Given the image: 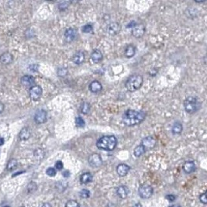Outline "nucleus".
Here are the masks:
<instances>
[{
	"mask_svg": "<svg viewBox=\"0 0 207 207\" xmlns=\"http://www.w3.org/2000/svg\"><path fill=\"white\" fill-rule=\"evenodd\" d=\"M146 114L142 111H137L133 109H128L123 116V121L124 124L128 127H133L140 124L144 120Z\"/></svg>",
	"mask_w": 207,
	"mask_h": 207,
	"instance_id": "nucleus-1",
	"label": "nucleus"
},
{
	"mask_svg": "<svg viewBox=\"0 0 207 207\" xmlns=\"http://www.w3.org/2000/svg\"><path fill=\"white\" fill-rule=\"evenodd\" d=\"M117 144V139L114 136H104L99 138L96 143V147L100 150L112 151Z\"/></svg>",
	"mask_w": 207,
	"mask_h": 207,
	"instance_id": "nucleus-2",
	"label": "nucleus"
},
{
	"mask_svg": "<svg viewBox=\"0 0 207 207\" xmlns=\"http://www.w3.org/2000/svg\"><path fill=\"white\" fill-rule=\"evenodd\" d=\"M143 77L140 75H133L130 77L126 82L125 86L129 92H135L138 90L143 85Z\"/></svg>",
	"mask_w": 207,
	"mask_h": 207,
	"instance_id": "nucleus-3",
	"label": "nucleus"
},
{
	"mask_svg": "<svg viewBox=\"0 0 207 207\" xmlns=\"http://www.w3.org/2000/svg\"><path fill=\"white\" fill-rule=\"evenodd\" d=\"M184 108L188 113H195L199 108V103L195 97H187L184 101Z\"/></svg>",
	"mask_w": 207,
	"mask_h": 207,
	"instance_id": "nucleus-4",
	"label": "nucleus"
},
{
	"mask_svg": "<svg viewBox=\"0 0 207 207\" xmlns=\"http://www.w3.org/2000/svg\"><path fill=\"white\" fill-rule=\"evenodd\" d=\"M138 194L142 199H149L153 194V188L148 185H143L138 189Z\"/></svg>",
	"mask_w": 207,
	"mask_h": 207,
	"instance_id": "nucleus-5",
	"label": "nucleus"
},
{
	"mask_svg": "<svg viewBox=\"0 0 207 207\" xmlns=\"http://www.w3.org/2000/svg\"><path fill=\"white\" fill-rule=\"evenodd\" d=\"M42 92H43V90H42V88L41 86H39V85H33V87H31L30 88V98L33 101L39 100L40 98L42 96Z\"/></svg>",
	"mask_w": 207,
	"mask_h": 207,
	"instance_id": "nucleus-6",
	"label": "nucleus"
},
{
	"mask_svg": "<svg viewBox=\"0 0 207 207\" xmlns=\"http://www.w3.org/2000/svg\"><path fill=\"white\" fill-rule=\"evenodd\" d=\"M88 164H90V166H92V168H98L103 164V160L99 154L95 153L89 156Z\"/></svg>",
	"mask_w": 207,
	"mask_h": 207,
	"instance_id": "nucleus-7",
	"label": "nucleus"
},
{
	"mask_svg": "<svg viewBox=\"0 0 207 207\" xmlns=\"http://www.w3.org/2000/svg\"><path fill=\"white\" fill-rule=\"evenodd\" d=\"M47 114L44 109H40L35 113L34 116V121L35 123L37 124H42V123H45L47 121Z\"/></svg>",
	"mask_w": 207,
	"mask_h": 207,
	"instance_id": "nucleus-8",
	"label": "nucleus"
},
{
	"mask_svg": "<svg viewBox=\"0 0 207 207\" xmlns=\"http://www.w3.org/2000/svg\"><path fill=\"white\" fill-rule=\"evenodd\" d=\"M156 140L154 139L151 136H148L146 137L144 139L142 140L141 145L144 147L145 149H153L156 146Z\"/></svg>",
	"mask_w": 207,
	"mask_h": 207,
	"instance_id": "nucleus-9",
	"label": "nucleus"
},
{
	"mask_svg": "<svg viewBox=\"0 0 207 207\" xmlns=\"http://www.w3.org/2000/svg\"><path fill=\"white\" fill-rule=\"evenodd\" d=\"M21 85L23 87L30 88L33 87L35 84V79L33 76L31 75H24L20 79Z\"/></svg>",
	"mask_w": 207,
	"mask_h": 207,
	"instance_id": "nucleus-10",
	"label": "nucleus"
},
{
	"mask_svg": "<svg viewBox=\"0 0 207 207\" xmlns=\"http://www.w3.org/2000/svg\"><path fill=\"white\" fill-rule=\"evenodd\" d=\"M144 33H145V27L141 23L140 24H136L133 27V31H132V34H133V37L140 38L144 34Z\"/></svg>",
	"mask_w": 207,
	"mask_h": 207,
	"instance_id": "nucleus-11",
	"label": "nucleus"
},
{
	"mask_svg": "<svg viewBox=\"0 0 207 207\" xmlns=\"http://www.w3.org/2000/svg\"><path fill=\"white\" fill-rule=\"evenodd\" d=\"M76 36H77L76 30L75 29H73V28H68L64 32V39L68 43L75 41L76 38Z\"/></svg>",
	"mask_w": 207,
	"mask_h": 207,
	"instance_id": "nucleus-12",
	"label": "nucleus"
},
{
	"mask_svg": "<svg viewBox=\"0 0 207 207\" xmlns=\"http://www.w3.org/2000/svg\"><path fill=\"white\" fill-rule=\"evenodd\" d=\"M130 170L129 165L126 164H120L117 167V172L120 177L126 176Z\"/></svg>",
	"mask_w": 207,
	"mask_h": 207,
	"instance_id": "nucleus-13",
	"label": "nucleus"
},
{
	"mask_svg": "<svg viewBox=\"0 0 207 207\" xmlns=\"http://www.w3.org/2000/svg\"><path fill=\"white\" fill-rule=\"evenodd\" d=\"M121 30L120 25L118 23H111L107 27V32L111 35H116L119 33Z\"/></svg>",
	"mask_w": 207,
	"mask_h": 207,
	"instance_id": "nucleus-14",
	"label": "nucleus"
},
{
	"mask_svg": "<svg viewBox=\"0 0 207 207\" xmlns=\"http://www.w3.org/2000/svg\"><path fill=\"white\" fill-rule=\"evenodd\" d=\"M12 60H13L12 54L9 52H5L0 56V62L2 64H6H6H9L12 62Z\"/></svg>",
	"mask_w": 207,
	"mask_h": 207,
	"instance_id": "nucleus-15",
	"label": "nucleus"
},
{
	"mask_svg": "<svg viewBox=\"0 0 207 207\" xmlns=\"http://www.w3.org/2000/svg\"><path fill=\"white\" fill-rule=\"evenodd\" d=\"M31 133L30 130L28 127H24L23 129L21 130L20 133H19V139L22 140V141H25V140H27L30 138Z\"/></svg>",
	"mask_w": 207,
	"mask_h": 207,
	"instance_id": "nucleus-16",
	"label": "nucleus"
},
{
	"mask_svg": "<svg viewBox=\"0 0 207 207\" xmlns=\"http://www.w3.org/2000/svg\"><path fill=\"white\" fill-rule=\"evenodd\" d=\"M102 89H103V85H102L100 82L96 80L92 81L89 85V90L93 93L99 92Z\"/></svg>",
	"mask_w": 207,
	"mask_h": 207,
	"instance_id": "nucleus-17",
	"label": "nucleus"
},
{
	"mask_svg": "<svg viewBox=\"0 0 207 207\" xmlns=\"http://www.w3.org/2000/svg\"><path fill=\"white\" fill-rule=\"evenodd\" d=\"M117 194L121 199H125L129 194V189L125 185H120L117 189Z\"/></svg>",
	"mask_w": 207,
	"mask_h": 207,
	"instance_id": "nucleus-18",
	"label": "nucleus"
},
{
	"mask_svg": "<svg viewBox=\"0 0 207 207\" xmlns=\"http://www.w3.org/2000/svg\"><path fill=\"white\" fill-rule=\"evenodd\" d=\"M195 169H196V166L193 161H186L183 164V170L187 174H190L195 172Z\"/></svg>",
	"mask_w": 207,
	"mask_h": 207,
	"instance_id": "nucleus-19",
	"label": "nucleus"
},
{
	"mask_svg": "<svg viewBox=\"0 0 207 207\" xmlns=\"http://www.w3.org/2000/svg\"><path fill=\"white\" fill-rule=\"evenodd\" d=\"M72 61L76 64H81L85 61V54L82 51H78L72 57Z\"/></svg>",
	"mask_w": 207,
	"mask_h": 207,
	"instance_id": "nucleus-20",
	"label": "nucleus"
},
{
	"mask_svg": "<svg viewBox=\"0 0 207 207\" xmlns=\"http://www.w3.org/2000/svg\"><path fill=\"white\" fill-rule=\"evenodd\" d=\"M91 58L94 62L98 63L103 60V54L98 50H94L91 54Z\"/></svg>",
	"mask_w": 207,
	"mask_h": 207,
	"instance_id": "nucleus-21",
	"label": "nucleus"
},
{
	"mask_svg": "<svg viewBox=\"0 0 207 207\" xmlns=\"http://www.w3.org/2000/svg\"><path fill=\"white\" fill-rule=\"evenodd\" d=\"M92 181V175L91 173L85 172L81 175L80 182L82 184H88Z\"/></svg>",
	"mask_w": 207,
	"mask_h": 207,
	"instance_id": "nucleus-22",
	"label": "nucleus"
},
{
	"mask_svg": "<svg viewBox=\"0 0 207 207\" xmlns=\"http://www.w3.org/2000/svg\"><path fill=\"white\" fill-rule=\"evenodd\" d=\"M136 54V47L133 45L127 46L125 49V55L127 58H133Z\"/></svg>",
	"mask_w": 207,
	"mask_h": 207,
	"instance_id": "nucleus-23",
	"label": "nucleus"
},
{
	"mask_svg": "<svg viewBox=\"0 0 207 207\" xmlns=\"http://www.w3.org/2000/svg\"><path fill=\"white\" fill-rule=\"evenodd\" d=\"M183 127L182 125V123H179V122H176L174 123L172 127V132L173 134H180L182 132Z\"/></svg>",
	"mask_w": 207,
	"mask_h": 207,
	"instance_id": "nucleus-24",
	"label": "nucleus"
},
{
	"mask_svg": "<svg viewBox=\"0 0 207 207\" xmlns=\"http://www.w3.org/2000/svg\"><path fill=\"white\" fill-rule=\"evenodd\" d=\"M145 148L142 145H139L138 147H136V148L134 149V151H133V154H134L135 157L138 158V157H140L141 155H143L145 153Z\"/></svg>",
	"mask_w": 207,
	"mask_h": 207,
	"instance_id": "nucleus-25",
	"label": "nucleus"
},
{
	"mask_svg": "<svg viewBox=\"0 0 207 207\" xmlns=\"http://www.w3.org/2000/svg\"><path fill=\"white\" fill-rule=\"evenodd\" d=\"M17 165H18V161H17V159L12 158V159L9 161L7 166H6V168H7V170L8 171H12L17 168Z\"/></svg>",
	"mask_w": 207,
	"mask_h": 207,
	"instance_id": "nucleus-26",
	"label": "nucleus"
},
{
	"mask_svg": "<svg viewBox=\"0 0 207 207\" xmlns=\"http://www.w3.org/2000/svg\"><path fill=\"white\" fill-rule=\"evenodd\" d=\"M90 104L88 103H83L82 104V106H81V112H82V113H83V114H88V113H89V111H90Z\"/></svg>",
	"mask_w": 207,
	"mask_h": 207,
	"instance_id": "nucleus-27",
	"label": "nucleus"
},
{
	"mask_svg": "<svg viewBox=\"0 0 207 207\" xmlns=\"http://www.w3.org/2000/svg\"><path fill=\"white\" fill-rule=\"evenodd\" d=\"M37 184L35 182H30L29 184H28V185H27V193H34L35 191L37 190Z\"/></svg>",
	"mask_w": 207,
	"mask_h": 207,
	"instance_id": "nucleus-28",
	"label": "nucleus"
},
{
	"mask_svg": "<svg viewBox=\"0 0 207 207\" xmlns=\"http://www.w3.org/2000/svg\"><path fill=\"white\" fill-rule=\"evenodd\" d=\"M85 120L83 119V118H82L81 117H78L75 118V124L78 127H83L85 126Z\"/></svg>",
	"mask_w": 207,
	"mask_h": 207,
	"instance_id": "nucleus-29",
	"label": "nucleus"
},
{
	"mask_svg": "<svg viewBox=\"0 0 207 207\" xmlns=\"http://www.w3.org/2000/svg\"><path fill=\"white\" fill-rule=\"evenodd\" d=\"M92 30H93V27H92V26L91 24L84 25V26H83L82 28V32H83V33H91V32L92 31Z\"/></svg>",
	"mask_w": 207,
	"mask_h": 207,
	"instance_id": "nucleus-30",
	"label": "nucleus"
},
{
	"mask_svg": "<svg viewBox=\"0 0 207 207\" xmlns=\"http://www.w3.org/2000/svg\"><path fill=\"white\" fill-rule=\"evenodd\" d=\"M79 195L82 199H87V198L90 196V192L87 190V189H82L79 193Z\"/></svg>",
	"mask_w": 207,
	"mask_h": 207,
	"instance_id": "nucleus-31",
	"label": "nucleus"
},
{
	"mask_svg": "<svg viewBox=\"0 0 207 207\" xmlns=\"http://www.w3.org/2000/svg\"><path fill=\"white\" fill-rule=\"evenodd\" d=\"M65 207H80L79 203L77 201H75V200H69L68 202H67L66 203Z\"/></svg>",
	"mask_w": 207,
	"mask_h": 207,
	"instance_id": "nucleus-32",
	"label": "nucleus"
},
{
	"mask_svg": "<svg viewBox=\"0 0 207 207\" xmlns=\"http://www.w3.org/2000/svg\"><path fill=\"white\" fill-rule=\"evenodd\" d=\"M56 173H57V172H56V169L54 168H48L47 170H46V174H47V175L50 177L55 176Z\"/></svg>",
	"mask_w": 207,
	"mask_h": 207,
	"instance_id": "nucleus-33",
	"label": "nucleus"
},
{
	"mask_svg": "<svg viewBox=\"0 0 207 207\" xmlns=\"http://www.w3.org/2000/svg\"><path fill=\"white\" fill-rule=\"evenodd\" d=\"M68 74V69L66 68H60L58 70V75L60 77H64Z\"/></svg>",
	"mask_w": 207,
	"mask_h": 207,
	"instance_id": "nucleus-34",
	"label": "nucleus"
},
{
	"mask_svg": "<svg viewBox=\"0 0 207 207\" xmlns=\"http://www.w3.org/2000/svg\"><path fill=\"white\" fill-rule=\"evenodd\" d=\"M199 199H200V201H201V203H203V204H206L207 203V199H206V192L204 193H203V194H201L200 195V196H199Z\"/></svg>",
	"mask_w": 207,
	"mask_h": 207,
	"instance_id": "nucleus-35",
	"label": "nucleus"
},
{
	"mask_svg": "<svg viewBox=\"0 0 207 207\" xmlns=\"http://www.w3.org/2000/svg\"><path fill=\"white\" fill-rule=\"evenodd\" d=\"M63 167H64V165H63V163H62V161H58L55 163V168L57 170H58V171L62 170Z\"/></svg>",
	"mask_w": 207,
	"mask_h": 207,
	"instance_id": "nucleus-36",
	"label": "nucleus"
},
{
	"mask_svg": "<svg viewBox=\"0 0 207 207\" xmlns=\"http://www.w3.org/2000/svg\"><path fill=\"white\" fill-rule=\"evenodd\" d=\"M69 3L70 2H62V3L59 5V9H61V10H64V9H66L67 7H68V4H69Z\"/></svg>",
	"mask_w": 207,
	"mask_h": 207,
	"instance_id": "nucleus-37",
	"label": "nucleus"
},
{
	"mask_svg": "<svg viewBox=\"0 0 207 207\" xmlns=\"http://www.w3.org/2000/svg\"><path fill=\"white\" fill-rule=\"evenodd\" d=\"M175 198H176V197L174 196V195H166V199H168V201H170V202L174 201V200H175Z\"/></svg>",
	"mask_w": 207,
	"mask_h": 207,
	"instance_id": "nucleus-38",
	"label": "nucleus"
},
{
	"mask_svg": "<svg viewBox=\"0 0 207 207\" xmlns=\"http://www.w3.org/2000/svg\"><path fill=\"white\" fill-rule=\"evenodd\" d=\"M62 174H63V176L64 177V178H68L71 174H70L69 171H64V172L62 173Z\"/></svg>",
	"mask_w": 207,
	"mask_h": 207,
	"instance_id": "nucleus-39",
	"label": "nucleus"
},
{
	"mask_svg": "<svg viewBox=\"0 0 207 207\" xmlns=\"http://www.w3.org/2000/svg\"><path fill=\"white\" fill-rule=\"evenodd\" d=\"M4 109H5V106H4V104L0 101V114L1 113H2V112L4 111Z\"/></svg>",
	"mask_w": 207,
	"mask_h": 207,
	"instance_id": "nucleus-40",
	"label": "nucleus"
},
{
	"mask_svg": "<svg viewBox=\"0 0 207 207\" xmlns=\"http://www.w3.org/2000/svg\"><path fill=\"white\" fill-rule=\"evenodd\" d=\"M40 207H51V205L48 203H43V204H42Z\"/></svg>",
	"mask_w": 207,
	"mask_h": 207,
	"instance_id": "nucleus-41",
	"label": "nucleus"
},
{
	"mask_svg": "<svg viewBox=\"0 0 207 207\" xmlns=\"http://www.w3.org/2000/svg\"><path fill=\"white\" fill-rule=\"evenodd\" d=\"M5 143V140L3 138H0V146H2Z\"/></svg>",
	"mask_w": 207,
	"mask_h": 207,
	"instance_id": "nucleus-42",
	"label": "nucleus"
},
{
	"mask_svg": "<svg viewBox=\"0 0 207 207\" xmlns=\"http://www.w3.org/2000/svg\"><path fill=\"white\" fill-rule=\"evenodd\" d=\"M133 207H142V206L140 203H137V204H135Z\"/></svg>",
	"mask_w": 207,
	"mask_h": 207,
	"instance_id": "nucleus-43",
	"label": "nucleus"
},
{
	"mask_svg": "<svg viewBox=\"0 0 207 207\" xmlns=\"http://www.w3.org/2000/svg\"><path fill=\"white\" fill-rule=\"evenodd\" d=\"M170 207H181V206L179 205H173V206H170Z\"/></svg>",
	"mask_w": 207,
	"mask_h": 207,
	"instance_id": "nucleus-44",
	"label": "nucleus"
},
{
	"mask_svg": "<svg viewBox=\"0 0 207 207\" xmlns=\"http://www.w3.org/2000/svg\"><path fill=\"white\" fill-rule=\"evenodd\" d=\"M4 207H9V206H4Z\"/></svg>",
	"mask_w": 207,
	"mask_h": 207,
	"instance_id": "nucleus-45",
	"label": "nucleus"
}]
</instances>
